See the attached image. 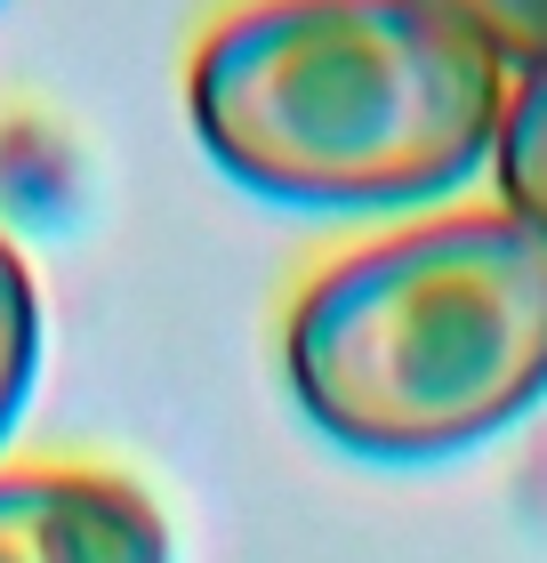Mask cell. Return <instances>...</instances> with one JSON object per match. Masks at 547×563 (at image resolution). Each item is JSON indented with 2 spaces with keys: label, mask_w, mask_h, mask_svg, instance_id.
Returning <instances> with one entry per match:
<instances>
[{
  "label": "cell",
  "mask_w": 547,
  "mask_h": 563,
  "mask_svg": "<svg viewBox=\"0 0 547 563\" xmlns=\"http://www.w3.org/2000/svg\"><path fill=\"white\" fill-rule=\"evenodd\" d=\"M500 194H507V218L532 225L547 242V73H524L507 89V113H500Z\"/></svg>",
  "instance_id": "4"
},
{
  "label": "cell",
  "mask_w": 547,
  "mask_h": 563,
  "mask_svg": "<svg viewBox=\"0 0 547 563\" xmlns=\"http://www.w3.org/2000/svg\"><path fill=\"white\" fill-rule=\"evenodd\" d=\"M194 130L282 210H419L467 186L507 73L411 0H258L194 57Z\"/></svg>",
  "instance_id": "1"
},
{
  "label": "cell",
  "mask_w": 547,
  "mask_h": 563,
  "mask_svg": "<svg viewBox=\"0 0 547 563\" xmlns=\"http://www.w3.org/2000/svg\"><path fill=\"white\" fill-rule=\"evenodd\" d=\"M0 563H169V531L113 475H0Z\"/></svg>",
  "instance_id": "3"
},
{
  "label": "cell",
  "mask_w": 547,
  "mask_h": 563,
  "mask_svg": "<svg viewBox=\"0 0 547 563\" xmlns=\"http://www.w3.org/2000/svg\"><path fill=\"white\" fill-rule=\"evenodd\" d=\"M435 24H451L459 41H475L491 65L515 73H547V0H411Z\"/></svg>",
  "instance_id": "5"
},
{
  "label": "cell",
  "mask_w": 547,
  "mask_h": 563,
  "mask_svg": "<svg viewBox=\"0 0 547 563\" xmlns=\"http://www.w3.org/2000/svg\"><path fill=\"white\" fill-rule=\"evenodd\" d=\"M33 363H41V306H33V274L9 242H0V443L24 419L33 395Z\"/></svg>",
  "instance_id": "6"
},
{
  "label": "cell",
  "mask_w": 547,
  "mask_h": 563,
  "mask_svg": "<svg viewBox=\"0 0 547 563\" xmlns=\"http://www.w3.org/2000/svg\"><path fill=\"white\" fill-rule=\"evenodd\" d=\"M298 411L338 451L419 467L547 402V242L500 218H435L306 282L282 330Z\"/></svg>",
  "instance_id": "2"
}]
</instances>
